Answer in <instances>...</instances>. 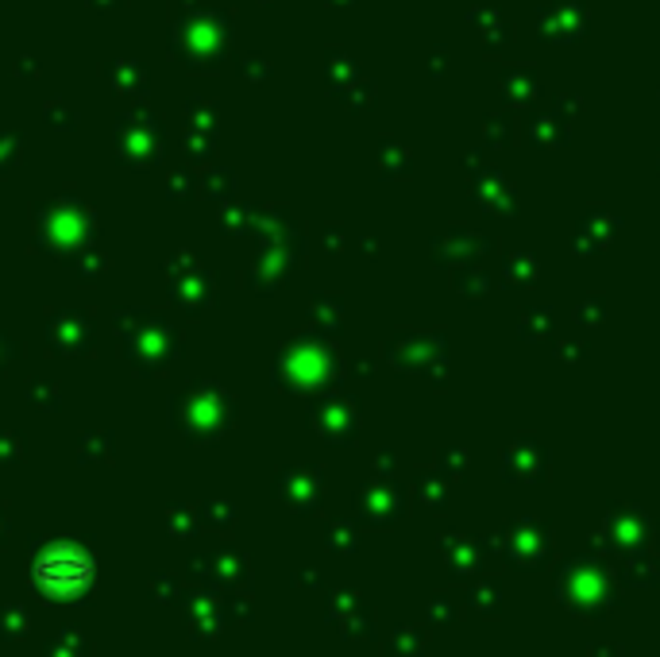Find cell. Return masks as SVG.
Wrapping results in <instances>:
<instances>
[{"instance_id":"6da1fadb","label":"cell","mask_w":660,"mask_h":657,"mask_svg":"<svg viewBox=\"0 0 660 657\" xmlns=\"http://www.w3.org/2000/svg\"><path fill=\"white\" fill-rule=\"evenodd\" d=\"M36 576L51 596H74L89 584L93 565H89V557L82 549H74V545H54V549H47L39 557Z\"/></svg>"}]
</instances>
